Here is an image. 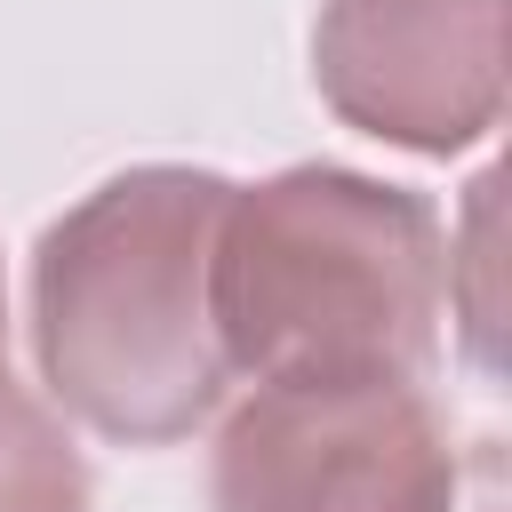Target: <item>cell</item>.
<instances>
[{"instance_id": "1", "label": "cell", "mask_w": 512, "mask_h": 512, "mask_svg": "<svg viewBox=\"0 0 512 512\" xmlns=\"http://www.w3.org/2000/svg\"><path fill=\"white\" fill-rule=\"evenodd\" d=\"M208 320L232 376L256 384H424L448 320V232L408 184L296 160L232 184Z\"/></svg>"}, {"instance_id": "2", "label": "cell", "mask_w": 512, "mask_h": 512, "mask_svg": "<svg viewBox=\"0 0 512 512\" xmlns=\"http://www.w3.org/2000/svg\"><path fill=\"white\" fill-rule=\"evenodd\" d=\"M232 176L144 160L72 200L32 248V360L48 400L120 440H192L232 384L208 320V248Z\"/></svg>"}, {"instance_id": "3", "label": "cell", "mask_w": 512, "mask_h": 512, "mask_svg": "<svg viewBox=\"0 0 512 512\" xmlns=\"http://www.w3.org/2000/svg\"><path fill=\"white\" fill-rule=\"evenodd\" d=\"M464 448L424 384H256L208 448V512H456Z\"/></svg>"}, {"instance_id": "4", "label": "cell", "mask_w": 512, "mask_h": 512, "mask_svg": "<svg viewBox=\"0 0 512 512\" xmlns=\"http://www.w3.org/2000/svg\"><path fill=\"white\" fill-rule=\"evenodd\" d=\"M504 8L512 0H320V104L400 152L456 160L504 120Z\"/></svg>"}, {"instance_id": "5", "label": "cell", "mask_w": 512, "mask_h": 512, "mask_svg": "<svg viewBox=\"0 0 512 512\" xmlns=\"http://www.w3.org/2000/svg\"><path fill=\"white\" fill-rule=\"evenodd\" d=\"M0 512H96V480L64 416L8 368H0Z\"/></svg>"}, {"instance_id": "6", "label": "cell", "mask_w": 512, "mask_h": 512, "mask_svg": "<svg viewBox=\"0 0 512 512\" xmlns=\"http://www.w3.org/2000/svg\"><path fill=\"white\" fill-rule=\"evenodd\" d=\"M0 368H8V272H0Z\"/></svg>"}]
</instances>
